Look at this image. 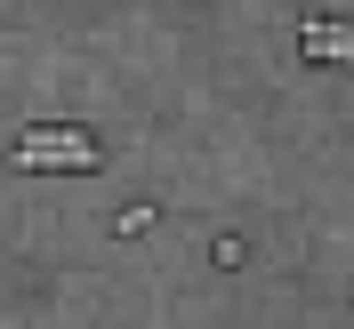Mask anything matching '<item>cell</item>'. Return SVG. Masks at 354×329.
<instances>
[{
    "label": "cell",
    "instance_id": "obj_1",
    "mask_svg": "<svg viewBox=\"0 0 354 329\" xmlns=\"http://www.w3.org/2000/svg\"><path fill=\"white\" fill-rule=\"evenodd\" d=\"M8 161L17 169H97V137H81V129H24L17 145H8Z\"/></svg>",
    "mask_w": 354,
    "mask_h": 329
},
{
    "label": "cell",
    "instance_id": "obj_2",
    "mask_svg": "<svg viewBox=\"0 0 354 329\" xmlns=\"http://www.w3.org/2000/svg\"><path fill=\"white\" fill-rule=\"evenodd\" d=\"M306 57L314 65H354V24H330V17H306Z\"/></svg>",
    "mask_w": 354,
    "mask_h": 329
}]
</instances>
